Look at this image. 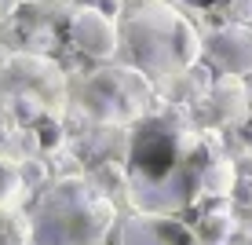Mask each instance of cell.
I'll use <instances>...</instances> for the list:
<instances>
[{
    "label": "cell",
    "instance_id": "obj_1",
    "mask_svg": "<svg viewBox=\"0 0 252 245\" xmlns=\"http://www.w3.org/2000/svg\"><path fill=\"white\" fill-rule=\"evenodd\" d=\"M121 19V37L132 48V59L154 77L187 73L205 55V37L183 11L164 0H143L139 7H125Z\"/></svg>",
    "mask_w": 252,
    "mask_h": 245
},
{
    "label": "cell",
    "instance_id": "obj_2",
    "mask_svg": "<svg viewBox=\"0 0 252 245\" xmlns=\"http://www.w3.org/2000/svg\"><path fill=\"white\" fill-rule=\"evenodd\" d=\"M114 205L95 198L84 183H59L37 212V245H99L114 227Z\"/></svg>",
    "mask_w": 252,
    "mask_h": 245
},
{
    "label": "cell",
    "instance_id": "obj_3",
    "mask_svg": "<svg viewBox=\"0 0 252 245\" xmlns=\"http://www.w3.org/2000/svg\"><path fill=\"white\" fill-rule=\"evenodd\" d=\"M69 40H73L77 51H84L92 59H114L125 37H121L117 19H110V15H102V11L84 4L69 19Z\"/></svg>",
    "mask_w": 252,
    "mask_h": 245
},
{
    "label": "cell",
    "instance_id": "obj_4",
    "mask_svg": "<svg viewBox=\"0 0 252 245\" xmlns=\"http://www.w3.org/2000/svg\"><path fill=\"white\" fill-rule=\"evenodd\" d=\"M205 55L216 63L223 73L234 77H252V26L245 22H227L205 37Z\"/></svg>",
    "mask_w": 252,
    "mask_h": 245
},
{
    "label": "cell",
    "instance_id": "obj_5",
    "mask_svg": "<svg viewBox=\"0 0 252 245\" xmlns=\"http://www.w3.org/2000/svg\"><path fill=\"white\" fill-rule=\"evenodd\" d=\"M121 245H197L194 231L172 216H132L121 227Z\"/></svg>",
    "mask_w": 252,
    "mask_h": 245
},
{
    "label": "cell",
    "instance_id": "obj_6",
    "mask_svg": "<svg viewBox=\"0 0 252 245\" xmlns=\"http://www.w3.org/2000/svg\"><path fill=\"white\" fill-rule=\"evenodd\" d=\"M201 190H212V194H230L234 190V165L230 161H216L201 169Z\"/></svg>",
    "mask_w": 252,
    "mask_h": 245
},
{
    "label": "cell",
    "instance_id": "obj_7",
    "mask_svg": "<svg viewBox=\"0 0 252 245\" xmlns=\"http://www.w3.org/2000/svg\"><path fill=\"white\" fill-rule=\"evenodd\" d=\"M19 187H22V172H19V165L0 161V205H7V201L19 194Z\"/></svg>",
    "mask_w": 252,
    "mask_h": 245
},
{
    "label": "cell",
    "instance_id": "obj_8",
    "mask_svg": "<svg viewBox=\"0 0 252 245\" xmlns=\"http://www.w3.org/2000/svg\"><path fill=\"white\" fill-rule=\"evenodd\" d=\"M88 7H95V11H102V15H110V19H121L125 15V0H88Z\"/></svg>",
    "mask_w": 252,
    "mask_h": 245
},
{
    "label": "cell",
    "instance_id": "obj_9",
    "mask_svg": "<svg viewBox=\"0 0 252 245\" xmlns=\"http://www.w3.org/2000/svg\"><path fill=\"white\" fill-rule=\"evenodd\" d=\"M230 15H234V22L252 26V0H234V4H230Z\"/></svg>",
    "mask_w": 252,
    "mask_h": 245
},
{
    "label": "cell",
    "instance_id": "obj_10",
    "mask_svg": "<svg viewBox=\"0 0 252 245\" xmlns=\"http://www.w3.org/2000/svg\"><path fill=\"white\" fill-rule=\"evenodd\" d=\"M187 4H190V7H197V11H212V7H227V11H230L234 0H187Z\"/></svg>",
    "mask_w": 252,
    "mask_h": 245
},
{
    "label": "cell",
    "instance_id": "obj_11",
    "mask_svg": "<svg viewBox=\"0 0 252 245\" xmlns=\"http://www.w3.org/2000/svg\"><path fill=\"white\" fill-rule=\"evenodd\" d=\"M245 81H249V84H252V77H245Z\"/></svg>",
    "mask_w": 252,
    "mask_h": 245
}]
</instances>
